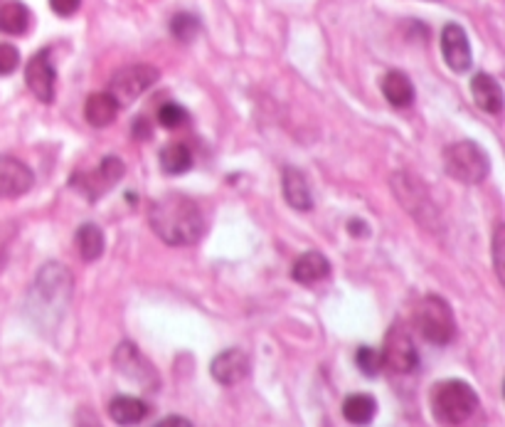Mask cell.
Wrapping results in <instances>:
<instances>
[{
	"mask_svg": "<svg viewBox=\"0 0 505 427\" xmlns=\"http://www.w3.org/2000/svg\"><path fill=\"white\" fill-rule=\"evenodd\" d=\"M148 220H151V227L163 243L175 245V247L198 243L202 230H205V220H202L198 203L181 193L158 198L151 205Z\"/></svg>",
	"mask_w": 505,
	"mask_h": 427,
	"instance_id": "obj_1",
	"label": "cell"
},
{
	"mask_svg": "<svg viewBox=\"0 0 505 427\" xmlns=\"http://www.w3.org/2000/svg\"><path fill=\"white\" fill-rule=\"evenodd\" d=\"M431 410L441 425L456 427L476 415L478 396L464 380H444L431 393Z\"/></svg>",
	"mask_w": 505,
	"mask_h": 427,
	"instance_id": "obj_2",
	"label": "cell"
},
{
	"mask_svg": "<svg viewBox=\"0 0 505 427\" xmlns=\"http://www.w3.org/2000/svg\"><path fill=\"white\" fill-rule=\"evenodd\" d=\"M392 188H394V195H397L402 208H404L424 230H431V233H439V230H441V215H439L437 205L431 203L427 188L420 183V178H414V175L407 173V171H400V173L392 175Z\"/></svg>",
	"mask_w": 505,
	"mask_h": 427,
	"instance_id": "obj_3",
	"label": "cell"
},
{
	"mask_svg": "<svg viewBox=\"0 0 505 427\" xmlns=\"http://www.w3.org/2000/svg\"><path fill=\"white\" fill-rule=\"evenodd\" d=\"M30 297H35L38 301V311L48 314V316L49 314L62 316L67 309L69 297H72V277L62 264H48V267H42L38 284Z\"/></svg>",
	"mask_w": 505,
	"mask_h": 427,
	"instance_id": "obj_4",
	"label": "cell"
},
{
	"mask_svg": "<svg viewBox=\"0 0 505 427\" xmlns=\"http://www.w3.org/2000/svg\"><path fill=\"white\" fill-rule=\"evenodd\" d=\"M417 329L424 339L437 346H447L456 336V321L451 307L441 297H424L417 307Z\"/></svg>",
	"mask_w": 505,
	"mask_h": 427,
	"instance_id": "obj_5",
	"label": "cell"
},
{
	"mask_svg": "<svg viewBox=\"0 0 505 427\" xmlns=\"http://www.w3.org/2000/svg\"><path fill=\"white\" fill-rule=\"evenodd\" d=\"M444 168L458 183H481L488 175V156L474 141H458L444 154Z\"/></svg>",
	"mask_w": 505,
	"mask_h": 427,
	"instance_id": "obj_6",
	"label": "cell"
},
{
	"mask_svg": "<svg viewBox=\"0 0 505 427\" xmlns=\"http://www.w3.org/2000/svg\"><path fill=\"white\" fill-rule=\"evenodd\" d=\"M158 82V69L151 65H131L116 72L109 82V94L116 99V104H131L144 94L146 89Z\"/></svg>",
	"mask_w": 505,
	"mask_h": 427,
	"instance_id": "obj_7",
	"label": "cell"
},
{
	"mask_svg": "<svg viewBox=\"0 0 505 427\" xmlns=\"http://www.w3.org/2000/svg\"><path fill=\"white\" fill-rule=\"evenodd\" d=\"M382 369H390L394 373H412L420 366V356L412 343V336L402 326H392L385 336V349L380 351Z\"/></svg>",
	"mask_w": 505,
	"mask_h": 427,
	"instance_id": "obj_8",
	"label": "cell"
},
{
	"mask_svg": "<svg viewBox=\"0 0 505 427\" xmlns=\"http://www.w3.org/2000/svg\"><path fill=\"white\" fill-rule=\"evenodd\" d=\"M25 82H28L30 92L40 99L49 104L55 99V82H58V75H55V65L49 59V49H40L38 55H32V59L28 62V69H25Z\"/></svg>",
	"mask_w": 505,
	"mask_h": 427,
	"instance_id": "obj_9",
	"label": "cell"
},
{
	"mask_svg": "<svg viewBox=\"0 0 505 427\" xmlns=\"http://www.w3.org/2000/svg\"><path fill=\"white\" fill-rule=\"evenodd\" d=\"M124 171L126 168H124V164H121V158H116V156H106L104 161L99 164V168H96L94 173L76 175L75 185H79V188L84 191L86 198L96 200L99 195L106 193V188H111V185L121 181Z\"/></svg>",
	"mask_w": 505,
	"mask_h": 427,
	"instance_id": "obj_10",
	"label": "cell"
},
{
	"mask_svg": "<svg viewBox=\"0 0 505 427\" xmlns=\"http://www.w3.org/2000/svg\"><path fill=\"white\" fill-rule=\"evenodd\" d=\"M114 363L126 378L136 380V383H141L146 388H151V386L155 388V386H158L155 370H153L151 363L141 356V351L136 349L134 343H121L114 353Z\"/></svg>",
	"mask_w": 505,
	"mask_h": 427,
	"instance_id": "obj_11",
	"label": "cell"
},
{
	"mask_svg": "<svg viewBox=\"0 0 505 427\" xmlns=\"http://www.w3.org/2000/svg\"><path fill=\"white\" fill-rule=\"evenodd\" d=\"M30 188H32V171L28 165L13 156H0V198H20Z\"/></svg>",
	"mask_w": 505,
	"mask_h": 427,
	"instance_id": "obj_12",
	"label": "cell"
},
{
	"mask_svg": "<svg viewBox=\"0 0 505 427\" xmlns=\"http://www.w3.org/2000/svg\"><path fill=\"white\" fill-rule=\"evenodd\" d=\"M212 378L219 386H235L239 380L247 378L249 373V356L242 349H227L217 353L210 363Z\"/></svg>",
	"mask_w": 505,
	"mask_h": 427,
	"instance_id": "obj_13",
	"label": "cell"
},
{
	"mask_svg": "<svg viewBox=\"0 0 505 427\" xmlns=\"http://www.w3.org/2000/svg\"><path fill=\"white\" fill-rule=\"evenodd\" d=\"M441 52L447 65L454 72H466L471 67V45H468L466 32L456 22H448L441 32Z\"/></svg>",
	"mask_w": 505,
	"mask_h": 427,
	"instance_id": "obj_14",
	"label": "cell"
},
{
	"mask_svg": "<svg viewBox=\"0 0 505 427\" xmlns=\"http://www.w3.org/2000/svg\"><path fill=\"white\" fill-rule=\"evenodd\" d=\"M471 92H474V99L483 111H488V114L503 111V92H501L496 77H491L486 72H478L476 77L471 79Z\"/></svg>",
	"mask_w": 505,
	"mask_h": 427,
	"instance_id": "obj_15",
	"label": "cell"
},
{
	"mask_svg": "<svg viewBox=\"0 0 505 427\" xmlns=\"http://www.w3.org/2000/svg\"><path fill=\"white\" fill-rule=\"evenodd\" d=\"M281 183H284V198H287V203L294 208V210H311L314 208V195H311V185L308 181L304 178L301 171H296V168H284V178H281Z\"/></svg>",
	"mask_w": 505,
	"mask_h": 427,
	"instance_id": "obj_16",
	"label": "cell"
},
{
	"mask_svg": "<svg viewBox=\"0 0 505 427\" xmlns=\"http://www.w3.org/2000/svg\"><path fill=\"white\" fill-rule=\"evenodd\" d=\"M328 272H331V262H328L321 253L311 250V253H304L296 260L291 277H294L298 284H315L321 282V280H325Z\"/></svg>",
	"mask_w": 505,
	"mask_h": 427,
	"instance_id": "obj_17",
	"label": "cell"
},
{
	"mask_svg": "<svg viewBox=\"0 0 505 427\" xmlns=\"http://www.w3.org/2000/svg\"><path fill=\"white\" fill-rule=\"evenodd\" d=\"M109 415H111V420H114L116 425L131 427L138 425L141 420H146L148 405H146L141 398H134V396H116V398L109 403Z\"/></svg>",
	"mask_w": 505,
	"mask_h": 427,
	"instance_id": "obj_18",
	"label": "cell"
},
{
	"mask_svg": "<svg viewBox=\"0 0 505 427\" xmlns=\"http://www.w3.org/2000/svg\"><path fill=\"white\" fill-rule=\"evenodd\" d=\"M382 94H385V99L390 102L392 107L404 109L414 102V85H412V79L404 72L392 69L382 79Z\"/></svg>",
	"mask_w": 505,
	"mask_h": 427,
	"instance_id": "obj_19",
	"label": "cell"
},
{
	"mask_svg": "<svg viewBox=\"0 0 505 427\" xmlns=\"http://www.w3.org/2000/svg\"><path fill=\"white\" fill-rule=\"evenodd\" d=\"M116 114H119V104H116V99L109 92H96V94L86 99L84 117L92 127L102 129L114 124Z\"/></svg>",
	"mask_w": 505,
	"mask_h": 427,
	"instance_id": "obj_20",
	"label": "cell"
},
{
	"mask_svg": "<svg viewBox=\"0 0 505 427\" xmlns=\"http://www.w3.org/2000/svg\"><path fill=\"white\" fill-rule=\"evenodd\" d=\"M30 28V10L20 0H8L0 5V32L5 35H25Z\"/></svg>",
	"mask_w": 505,
	"mask_h": 427,
	"instance_id": "obj_21",
	"label": "cell"
},
{
	"mask_svg": "<svg viewBox=\"0 0 505 427\" xmlns=\"http://www.w3.org/2000/svg\"><path fill=\"white\" fill-rule=\"evenodd\" d=\"M377 415V400L368 393H353L343 403V418L353 425H370Z\"/></svg>",
	"mask_w": 505,
	"mask_h": 427,
	"instance_id": "obj_22",
	"label": "cell"
},
{
	"mask_svg": "<svg viewBox=\"0 0 505 427\" xmlns=\"http://www.w3.org/2000/svg\"><path fill=\"white\" fill-rule=\"evenodd\" d=\"M76 250L84 262H94L104 253V233L96 225L86 223L76 230Z\"/></svg>",
	"mask_w": 505,
	"mask_h": 427,
	"instance_id": "obj_23",
	"label": "cell"
},
{
	"mask_svg": "<svg viewBox=\"0 0 505 427\" xmlns=\"http://www.w3.org/2000/svg\"><path fill=\"white\" fill-rule=\"evenodd\" d=\"M192 154L185 144H171L161 151V168L165 173L181 175L185 171H190Z\"/></svg>",
	"mask_w": 505,
	"mask_h": 427,
	"instance_id": "obj_24",
	"label": "cell"
},
{
	"mask_svg": "<svg viewBox=\"0 0 505 427\" xmlns=\"http://www.w3.org/2000/svg\"><path fill=\"white\" fill-rule=\"evenodd\" d=\"M171 32L181 42H190L198 32H200V20L190 15V13H178L175 18L171 20Z\"/></svg>",
	"mask_w": 505,
	"mask_h": 427,
	"instance_id": "obj_25",
	"label": "cell"
},
{
	"mask_svg": "<svg viewBox=\"0 0 505 427\" xmlns=\"http://www.w3.org/2000/svg\"><path fill=\"white\" fill-rule=\"evenodd\" d=\"M355 363H358V369L365 373V376H377L382 370V356L377 349H370V346H360L358 353H355Z\"/></svg>",
	"mask_w": 505,
	"mask_h": 427,
	"instance_id": "obj_26",
	"label": "cell"
},
{
	"mask_svg": "<svg viewBox=\"0 0 505 427\" xmlns=\"http://www.w3.org/2000/svg\"><path fill=\"white\" fill-rule=\"evenodd\" d=\"M158 121H161V127L165 129H178L188 121V111H185L181 104L168 102V104H163V107L158 109Z\"/></svg>",
	"mask_w": 505,
	"mask_h": 427,
	"instance_id": "obj_27",
	"label": "cell"
},
{
	"mask_svg": "<svg viewBox=\"0 0 505 427\" xmlns=\"http://www.w3.org/2000/svg\"><path fill=\"white\" fill-rule=\"evenodd\" d=\"M20 65L18 48H13L8 42H0V75H10L15 72Z\"/></svg>",
	"mask_w": 505,
	"mask_h": 427,
	"instance_id": "obj_28",
	"label": "cell"
},
{
	"mask_svg": "<svg viewBox=\"0 0 505 427\" xmlns=\"http://www.w3.org/2000/svg\"><path fill=\"white\" fill-rule=\"evenodd\" d=\"M503 225H498L496 235H493V254H496V272L503 282Z\"/></svg>",
	"mask_w": 505,
	"mask_h": 427,
	"instance_id": "obj_29",
	"label": "cell"
},
{
	"mask_svg": "<svg viewBox=\"0 0 505 427\" xmlns=\"http://www.w3.org/2000/svg\"><path fill=\"white\" fill-rule=\"evenodd\" d=\"M82 5V0H49V8L58 13L59 18H69L75 15L76 10Z\"/></svg>",
	"mask_w": 505,
	"mask_h": 427,
	"instance_id": "obj_30",
	"label": "cell"
},
{
	"mask_svg": "<svg viewBox=\"0 0 505 427\" xmlns=\"http://www.w3.org/2000/svg\"><path fill=\"white\" fill-rule=\"evenodd\" d=\"M153 427H192L190 420L181 418V415H171V418H163L161 423H155Z\"/></svg>",
	"mask_w": 505,
	"mask_h": 427,
	"instance_id": "obj_31",
	"label": "cell"
},
{
	"mask_svg": "<svg viewBox=\"0 0 505 427\" xmlns=\"http://www.w3.org/2000/svg\"><path fill=\"white\" fill-rule=\"evenodd\" d=\"M136 137L138 138H146L151 137V127L146 124V119H136Z\"/></svg>",
	"mask_w": 505,
	"mask_h": 427,
	"instance_id": "obj_32",
	"label": "cell"
},
{
	"mask_svg": "<svg viewBox=\"0 0 505 427\" xmlns=\"http://www.w3.org/2000/svg\"><path fill=\"white\" fill-rule=\"evenodd\" d=\"M348 230L353 235H365L368 233V225L360 223V220H350V223H348Z\"/></svg>",
	"mask_w": 505,
	"mask_h": 427,
	"instance_id": "obj_33",
	"label": "cell"
}]
</instances>
